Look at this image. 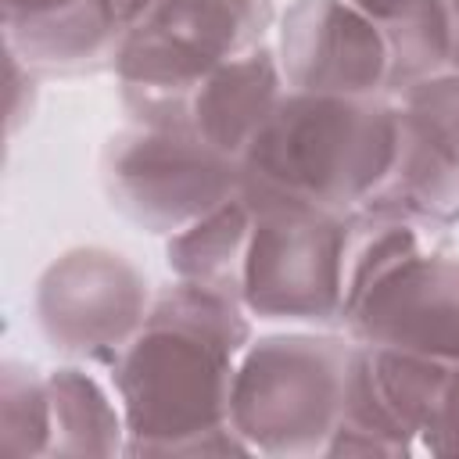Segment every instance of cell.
Instances as JSON below:
<instances>
[{
    "mask_svg": "<svg viewBox=\"0 0 459 459\" xmlns=\"http://www.w3.org/2000/svg\"><path fill=\"white\" fill-rule=\"evenodd\" d=\"M255 326L240 301L172 280L108 366L129 423L126 455H251L230 394Z\"/></svg>",
    "mask_w": 459,
    "mask_h": 459,
    "instance_id": "cell-1",
    "label": "cell"
},
{
    "mask_svg": "<svg viewBox=\"0 0 459 459\" xmlns=\"http://www.w3.org/2000/svg\"><path fill=\"white\" fill-rule=\"evenodd\" d=\"M394 151L398 115L387 93L287 90L240 158L244 194L348 215L384 190Z\"/></svg>",
    "mask_w": 459,
    "mask_h": 459,
    "instance_id": "cell-2",
    "label": "cell"
},
{
    "mask_svg": "<svg viewBox=\"0 0 459 459\" xmlns=\"http://www.w3.org/2000/svg\"><path fill=\"white\" fill-rule=\"evenodd\" d=\"M276 29L273 0H154L115 57L118 97L136 126L186 133V90Z\"/></svg>",
    "mask_w": 459,
    "mask_h": 459,
    "instance_id": "cell-3",
    "label": "cell"
},
{
    "mask_svg": "<svg viewBox=\"0 0 459 459\" xmlns=\"http://www.w3.org/2000/svg\"><path fill=\"white\" fill-rule=\"evenodd\" d=\"M351 337L283 330L251 337L237 362L230 427L251 455H326L341 420Z\"/></svg>",
    "mask_w": 459,
    "mask_h": 459,
    "instance_id": "cell-4",
    "label": "cell"
},
{
    "mask_svg": "<svg viewBox=\"0 0 459 459\" xmlns=\"http://www.w3.org/2000/svg\"><path fill=\"white\" fill-rule=\"evenodd\" d=\"M247 201L255 208L240 283L247 316L316 330L341 326L348 215L280 197Z\"/></svg>",
    "mask_w": 459,
    "mask_h": 459,
    "instance_id": "cell-5",
    "label": "cell"
},
{
    "mask_svg": "<svg viewBox=\"0 0 459 459\" xmlns=\"http://www.w3.org/2000/svg\"><path fill=\"white\" fill-rule=\"evenodd\" d=\"M108 201L136 226L172 237L244 190L240 161L183 129L129 122L100 158Z\"/></svg>",
    "mask_w": 459,
    "mask_h": 459,
    "instance_id": "cell-6",
    "label": "cell"
},
{
    "mask_svg": "<svg viewBox=\"0 0 459 459\" xmlns=\"http://www.w3.org/2000/svg\"><path fill=\"white\" fill-rule=\"evenodd\" d=\"M154 287L122 251L79 244L61 251L36 280L32 312L43 341L75 362L111 366L140 330Z\"/></svg>",
    "mask_w": 459,
    "mask_h": 459,
    "instance_id": "cell-7",
    "label": "cell"
},
{
    "mask_svg": "<svg viewBox=\"0 0 459 459\" xmlns=\"http://www.w3.org/2000/svg\"><path fill=\"white\" fill-rule=\"evenodd\" d=\"M448 362L351 341L341 420L326 455H416L434 420Z\"/></svg>",
    "mask_w": 459,
    "mask_h": 459,
    "instance_id": "cell-8",
    "label": "cell"
},
{
    "mask_svg": "<svg viewBox=\"0 0 459 459\" xmlns=\"http://www.w3.org/2000/svg\"><path fill=\"white\" fill-rule=\"evenodd\" d=\"M398 151L384 190L369 201L434 230L459 222V72L398 90Z\"/></svg>",
    "mask_w": 459,
    "mask_h": 459,
    "instance_id": "cell-9",
    "label": "cell"
},
{
    "mask_svg": "<svg viewBox=\"0 0 459 459\" xmlns=\"http://www.w3.org/2000/svg\"><path fill=\"white\" fill-rule=\"evenodd\" d=\"M273 47L287 90L380 97L391 82L387 36L348 0H290L276 14Z\"/></svg>",
    "mask_w": 459,
    "mask_h": 459,
    "instance_id": "cell-10",
    "label": "cell"
},
{
    "mask_svg": "<svg viewBox=\"0 0 459 459\" xmlns=\"http://www.w3.org/2000/svg\"><path fill=\"white\" fill-rule=\"evenodd\" d=\"M341 330L362 344L459 362V255L434 247L398 265L348 308Z\"/></svg>",
    "mask_w": 459,
    "mask_h": 459,
    "instance_id": "cell-11",
    "label": "cell"
},
{
    "mask_svg": "<svg viewBox=\"0 0 459 459\" xmlns=\"http://www.w3.org/2000/svg\"><path fill=\"white\" fill-rule=\"evenodd\" d=\"M4 7V47L36 75L115 68L126 22L111 0H18Z\"/></svg>",
    "mask_w": 459,
    "mask_h": 459,
    "instance_id": "cell-12",
    "label": "cell"
},
{
    "mask_svg": "<svg viewBox=\"0 0 459 459\" xmlns=\"http://www.w3.org/2000/svg\"><path fill=\"white\" fill-rule=\"evenodd\" d=\"M283 93L287 79L273 39H265L215 65L186 90V133L240 161Z\"/></svg>",
    "mask_w": 459,
    "mask_h": 459,
    "instance_id": "cell-13",
    "label": "cell"
},
{
    "mask_svg": "<svg viewBox=\"0 0 459 459\" xmlns=\"http://www.w3.org/2000/svg\"><path fill=\"white\" fill-rule=\"evenodd\" d=\"M50 387V452L47 455H126L129 423L111 377L90 362L47 369Z\"/></svg>",
    "mask_w": 459,
    "mask_h": 459,
    "instance_id": "cell-14",
    "label": "cell"
},
{
    "mask_svg": "<svg viewBox=\"0 0 459 459\" xmlns=\"http://www.w3.org/2000/svg\"><path fill=\"white\" fill-rule=\"evenodd\" d=\"M251 226H255V208L240 190L208 215H201L197 222L165 237V265L172 280L240 301Z\"/></svg>",
    "mask_w": 459,
    "mask_h": 459,
    "instance_id": "cell-15",
    "label": "cell"
},
{
    "mask_svg": "<svg viewBox=\"0 0 459 459\" xmlns=\"http://www.w3.org/2000/svg\"><path fill=\"white\" fill-rule=\"evenodd\" d=\"M441 230L409 219L402 212L380 208V204H362L348 212V240H344V312L373 290L384 276H391L398 265L412 262L423 251L441 247Z\"/></svg>",
    "mask_w": 459,
    "mask_h": 459,
    "instance_id": "cell-16",
    "label": "cell"
},
{
    "mask_svg": "<svg viewBox=\"0 0 459 459\" xmlns=\"http://www.w3.org/2000/svg\"><path fill=\"white\" fill-rule=\"evenodd\" d=\"M380 25L391 54L387 97L452 68V22L445 0H409Z\"/></svg>",
    "mask_w": 459,
    "mask_h": 459,
    "instance_id": "cell-17",
    "label": "cell"
},
{
    "mask_svg": "<svg viewBox=\"0 0 459 459\" xmlns=\"http://www.w3.org/2000/svg\"><path fill=\"white\" fill-rule=\"evenodd\" d=\"M0 452L47 455L50 452V387L47 373L7 359L0 366Z\"/></svg>",
    "mask_w": 459,
    "mask_h": 459,
    "instance_id": "cell-18",
    "label": "cell"
},
{
    "mask_svg": "<svg viewBox=\"0 0 459 459\" xmlns=\"http://www.w3.org/2000/svg\"><path fill=\"white\" fill-rule=\"evenodd\" d=\"M423 455H459V362H452L434 420L423 434Z\"/></svg>",
    "mask_w": 459,
    "mask_h": 459,
    "instance_id": "cell-19",
    "label": "cell"
},
{
    "mask_svg": "<svg viewBox=\"0 0 459 459\" xmlns=\"http://www.w3.org/2000/svg\"><path fill=\"white\" fill-rule=\"evenodd\" d=\"M7 79H11V97H7V129L18 133L25 118H32L36 108V82L39 75L14 54L7 50Z\"/></svg>",
    "mask_w": 459,
    "mask_h": 459,
    "instance_id": "cell-20",
    "label": "cell"
},
{
    "mask_svg": "<svg viewBox=\"0 0 459 459\" xmlns=\"http://www.w3.org/2000/svg\"><path fill=\"white\" fill-rule=\"evenodd\" d=\"M351 7H359V11H366L369 18H377V22H387L391 14H398L409 0H348Z\"/></svg>",
    "mask_w": 459,
    "mask_h": 459,
    "instance_id": "cell-21",
    "label": "cell"
},
{
    "mask_svg": "<svg viewBox=\"0 0 459 459\" xmlns=\"http://www.w3.org/2000/svg\"><path fill=\"white\" fill-rule=\"evenodd\" d=\"M115 4V11H118V18L126 22V29L129 25H136L143 14H147V7L154 4V0H111Z\"/></svg>",
    "mask_w": 459,
    "mask_h": 459,
    "instance_id": "cell-22",
    "label": "cell"
},
{
    "mask_svg": "<svg viewBox=\"0 0 459 459\" xmlns=\"http://www.w3.org/2000/svg\"><path fill=\"white\" fill-rule=\"evenodd\" d=\"M452 22V72H459V0H445Z\"/></svg>",
    "mask_w": 459,
    "mask_h": 459,
    "instance_id": "cell-23",
    "label": "cell"
},
{
    "mask_svg": "<svg viewBox=\"0 0 459 459\" xmlns=\"http://www.w3.org/2000/svg\"><path fill=\"white\" fill-rule=\"evenodd\" d=\"M0 4H18V0H0Z\"/></svg>",
    "mask_w": 459,
    "mask_h": 459,
    "instance_id": "cell-24",
    "label": "cell"
}]
</instances>
